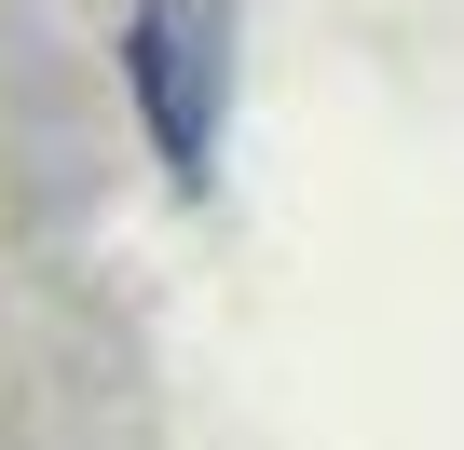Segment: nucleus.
Instances as JSON below:
<instances>
[{"label":"nucleus","instance_id":"1","mask_svg":"<svg viewBox=\"0 0 464 450\" xmlns=\"http://www.w3.org/2000/svg\"><path fill=\"white\" fill-rule=\"evenodd\" d=\"M123 82H137L150 150L205 191V177H218V110H232V0H137Z\"/></svg>","mask_w":464,"mask_h":450}]
</instances>
